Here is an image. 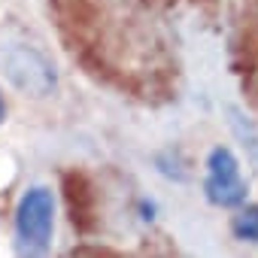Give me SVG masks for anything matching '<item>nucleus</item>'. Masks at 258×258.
Segmentation results:
<instances>
[{
    "label": "nucleus",
    "mask_w": 258,
    "mask_h": 258,
    "mask_svg": "<svg viewBox=\"0 0 258 258\" xmlns=\"http://www.w3.org/2000/svg\"><path fill=\"white\" fill-rule=\"evenodd\" d=\"M0 73H4L19 91L31 97H46L55 88V64L34 46L7 43L0 46Z\"/></svg>",
    "instance_id": "nucleus-1"
},
{
    "label": "nucleus",
    "mask_w": 258,
    "mask_h": 258,
    "mask_svg": "<svg viewBox=\"0 0 258 258\" xmlns=\"http://www.w3.org/2000/svg\"><path fill=\"white\" fill-rule=\"evenodd\" d=\"M204 195L213 207H222V210H231V207H240L246 204V195H249V185L240 173V161L234 158L231 149L225 146H216L210 155H207V176H204Z\"/></svg>",
    "instance_id": "nucleus-3"
},
{
    "label": "nucleus",
    "mask_w": 258,
    "mask_h": 258,
    "mask_svg": "<svg viewBox=\"0 0 258 258\" xmlns=\"http://www.w3.org/2000/svg\"><path fill=\"white\" fill-rule=\"evenodd\" d=\"M231 231L237 240L243 243H258V204H240L234 222H231Z\"/></svg>",
    "instance_id": "nucleus-6"
},
{
    "label": "nucleus",
    "mask_w": 258,
    "mask_h": 258,
    "mask_svg": "<svg viewBox=\"0 0 258 258\" xmlns=\"http://www.w3.org/2000/svg\"><path fill=\"white\" fill-rule=\"evenodd\" d=\"M225 112H228V124H231L234 137L240 140V146H243V152H246V161H249L252 170L258 173V127H255L252 118H249L243 109H237V106H225Z\"/></svg>",
    "instance_id": "nucleus-4"
},
{
    "label": "nucleus",
    "mask_w": 258,
    "mask_h": 258,
    "mask_svg": "<svg viewBox=\"0 0 258 258\" xmlns=\"http://www.w3.org/2000/svg\"><path fill=\"white\" fill-rule=\"evenodd\" d=\"M7 118V106H4V94H0V121Z\"/></svg>",
    "instance_id": "nucleus-7"
},
{
    "label": "nucleus",
    "mask_w": 258,
    "mask_h": 258,
    "mask_svg": "<svg viewBox=\"0 0 258 258\" xmlns=\"http://www.w3.org/2000/svg\"><path fill=\"white\" fill-rule=\"evenodd\" d=\"M67 198H70L73 222L79 228H88L91 225V185L85 182V176H67Z\"/></svg>",
    "instance_id": "nucleus-5"
},
{
    "label": "nucleus",
    "mask_w": 258,
    "mask_h": 258,
    "mask_svg": "<svg viewBox=\"0 0 258 258\" xmlns=\"http://www.w3.org/2000/svg\"><path fill=\"white\" fill-rule=\"evenodd\" d=\"M55 234V198L49 188L34 185L22 195L16 207V237L19 249L28 255H43Z\"/></svg>",
    "instance_id": "nucleus-2"
}]
</instances>
